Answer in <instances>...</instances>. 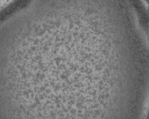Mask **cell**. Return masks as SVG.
<instances>
[{
	"label": "cell",
	"instance_id": "cell-1",
	"mask_svg": "<svg viewBox=\"0 0 149 119\" xmlns=\"http://www.w3.org/2000/svg\"><path fill=\"white\" fill-rule=\"evenodd\" d=\"M13 0H0V10L7 6L10 2H12Z\"/></svg>",
	"mask_w": 149,
	"mask_h": 119
}]
</instances>
